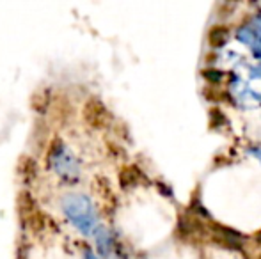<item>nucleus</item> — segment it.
Returning a JSON list of instances; mask_svg holds the SVG:
<instances>
[{
	"instance_id": "obj_6",
	"label": "nucleus",
	"mask_w": 261,
	"mask_h": 259,
	"mask_svg": "<svg viewBox=\"0 0 261 259\" xmlns=\"http://www.w3.org/2000/svg\"><path fill=\"white\" fill-rule=\"evenodd\" d=\"M249 153H251V155H254L256 158L261 162V148H251V149H249Z\"/></svg>"
},
{
	"instance_id": "obj_3",
	"label": "nucleus",
	"mask_w": 261,
	"mask_h": 259,
	"mask_svg": "<svg viewBox=\"0 0 261 259\" xmlns=\"http://www.w3.org/2000/svg\"><path fill=\"white\" fill-rule=\"evenodd\" d=\"M237 38L244 43L245 46L251 48V52L254 53L258 59H261V18H256L251 25L242 27L237 32Z\"/></svg>"
},
{
	"instance_id": "obj_1",
	"label": "nucleus",
	"mask_w": 261,
	"mask_h": 259,
	"mask_svg": "<svg viewBox=\"0 0 261 259\" xmlns=\"http://www.w3.org/2000/svg\"><path fill=\"white\" fill-rule=\"evenodd\" d=\"M59 210L68 224L86 238L94 236L101 225L100 213L93 197L80 190H68L59 197Z\"/></svg>"
},
{
	"instance_id": "obj_5",
	"label": "nucleus",
	"mask_w": 261,
	"mask_h": 259,
	"mask_svg": "<svg viewBox=\"0 0 261 259\" xmlns=\"http://www.w3.org/2000/svg\"><path fill=\"white\" fill-rule=\"evenodd\" d=\"M84 259H100L96 256V252H94L93 249H89V247H86V249H84Z\"/></svg>"
},
{
	"instance_id": "obj_2",
	"label": "nucleus",
	"mask_w": 261,
	"mask_h": 259,
	"mask_svg": "<svg viewBox=\"0 0 261 259\" xmlns=\"http://www.w3.org/2000/svg\"><path fill=\"white\" fill-rule=\"evenodd\" d=\"M46 165L48 170L59 181L66 185H76L82 180L84 165L79 153L66 140H54L46 153Z\"/></svg>"
},
{
	"instance_id": "obj_4",
	"label": "nucleus",
	"mask_w": 261,
	"mask_h": 259,
	"mask_svg": "<svg viewBox=\"0 0 261 259\" xmlns=\"http://www.w3.org/2000/svg\"><path fill=\"white\" fill-rule=\"evenodd\" d=\"M93 238L96 240V249H98L96 256L98 257L101 256V257H105V259L112 257L114 249H116V242H114L112 233H110L109 229L105 227V225H100V227H98V231L94 233Z\"/></svg>"
}]
</instances>
